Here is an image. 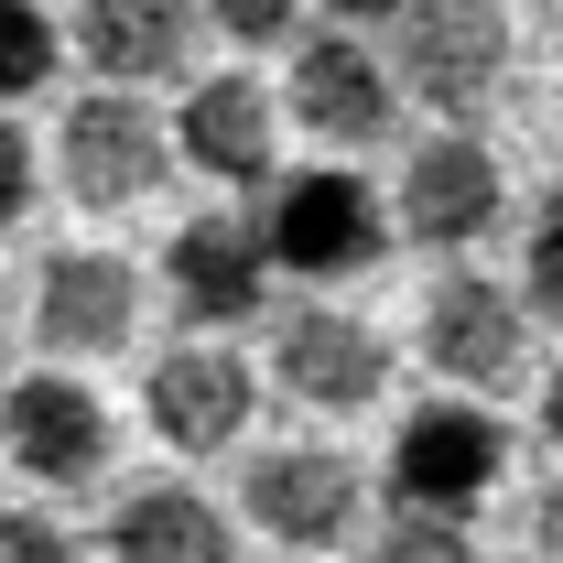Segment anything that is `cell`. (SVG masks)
<instances>
[{"label":"cell","mask_w":563,"mask_h":563,"mask_svg":"<svg viewBox=\"0 0 563 563\" xmlns=\"http://www.w3.org/2000/svg\"><path fill=\"white\" fill-rule=\"evenodd\" d=\"M0 336H11V282H0Z\"/></svg>","instance_id":"484cf974"},{"label":"cell","mask_w":563,"mask_h":563,"mask_svg":"<svg viewBox=\"0 0 563 563\" xmlns=\"http://www.w3.org/2000/svg\"><path fill=\"white\" fill-rule=\"evenodd\" d=\"M520 292H531V314H553V325H563V185L542 196V217H531V261H520Z\"/></svg>","instance_id":"d6986e66"},{"label":"cell","mask_w":563,"mask_h":563,"mask_svg":"<svg viewBox=\"0 0 563 563\" xmlns=\"http://www.w3.org/2000/svg\"><path fill=\"white\" fill-rule=\"evenodd\" d=\"M0 563H76V531L55 509H0Z\"/></svg>","instance_id":"ffe728a7"},{"label":"cell","mask_w":563,"mask_h":563,"mask_svg":"<svg viewBox=\"0 0 563 563\" xmlns=\"http://www.w3.org/2000/svg\"><path fill=\"white\" fill-rule=\"evenodd\" d=\"M66 55V33L44 22V0H0V98H33Z\"/></svg>","instance_id":"ac0fdd59"},{"label":"cell","mask_w":563,"mask_h":563,"mask_svg":"<svg viewBox=\"0 0 563 563\" xmlns=\"http://www.w3.org/2000/svg\"><path fill=\"white\" fill-rule=\"evenodd\" d=\"M141 401H152V433L174 455H228L250 433V412H261V379H250L239 347H174V357H152Z\"/></svg>","instance_id":"7c38bea8"},{"label":"cell","mask_w":563,"mask_h":563,"mask_svg":"<svg viewBox=\"0 0 563 563\" xmlns=\"http://www.w3.org/2000/svg\"><path fill=\"white\" fill-rule=\"evenodd\" d=\"M272 272H282L272 239L239 228V217H196V228H174V250H163V292L185 303V325H239V314H261Z\"/></svg>","instance_id":"5bb4252c"},{"label":"cell","mask_w":563,"mask_h":563,"mask_svg":"<svg viewBox=\"0 0 563 563\" xmlns=\"http://www.w3.org/2000/svg\"><path fill=\"white\" fill-rule=\"evenodd\" d=\"M109 563H228L239 553V531H228V509L196 488H131L109 509Z\"/></svg>","instance_id":"2e32d148"},{"label":"cell","mask_w":563,"mask_h":563,"mask_svg":"<svg viewBox=\"0 0 563 563\" xmlns=\"http://www.w3.org/2000/svg\"><path fill=\"white\" fill-rule=\"evenodd\" d=\"M520 347H531V292H509L488 272H444L422 292V357H433V379L498 390V379H520Z\"/></svg>","instance_id":"52a82bcc"},{"label":"cell","mask_w":563,"mask_h":563,"mask_svg":"<svg viewBox=\"0 0 563 563\" xmlns=\"http://www.w3.org/2000/svg\"><path fill=\"white\" fill-rule=\"evenodd\" d=\"M498 466H509V433H498L477 401H422V412L390 433V498H401V509H455V520H477V498L498 488Z\"/></svg>","instance_id":"5b68a950"},{"label":"cell","mask_w":563,"mask_h":563,"mask_svg":"<svg viewBox=\"0 0 563 563\" xmlns=\"http://www.w3.org/2000/svg\"><path fill=\"white\" fill-rule=\"evenodd\" d=\"M0 444H11L22 477H44V488H87V477L109 466V401L55 357V368H33V379L0 390Z\"/></svg>","instance_id":"8992f818"},{"label":"cell","mask_w":563,"mask_h":563,"mask_svg":"<svg viewBox=\"0 0 563 563\" xmlns=\"http://www.w3.org/2000/svg\"><path fill=\"white\" fill-rule=\"evenodd\" d=\"M55 163H66V196H76V207H141V196L174 174V131L152 120V98L98 87V98H76V109H66Z\"/></svg>","instance_id":"277c9868"},{"label":"cell","mask_w":563,"mask_h":563,"mask_svg":"<svg viewBox=\"0 0 563 563\" xmlns=\"http://www.w3.org/2000/svg\"><path fill=\"white\" fill-rule=\"evenodd\" d=\"M542 433H553V444H563V368H553V379H542Z\"/></svg>","instance_id":"d4e9b609"},{"label":"cell","mask_w":563,"mask_h":563,"mask_svg":"<svg viewBox=\"0 0 563 563\" xmlns=\"http://www.w3.org/2000/svg\"><path fill=\"white\" fill-rule=\"evenodd\" d=\"M239 509H250V531L282 542V553H336L357 531V509H368V477H357L336 444H272V455H250Z\"/></svg>","instance_id":"3957f363"},{"label":"cell","mask_w":563,"mask_h":563,"mask_svg":"<svg viewBox=\"0 0 563 563\" xmlns=\"http://www.w3.org/2000/svg\"><path fill=\"white\" fill-rule=\"evenodd\" d=\"M131 314H141V272L120 250H55L33 272V336H44V357H66V368L131 347Z\"/></svg>","instance_id":"8fae6325"},{"label":"cell","mask_w":563,"mask_h":563,"mask_svg":"<svg viewBox=\"0 0 563 563\" xmlns=\"http://www.w3.org/2000/svg\"><path fill=\"white\" fill-rule=\"evenodd\" d=\"M261 239H272V261L292 282H357V272H379V250L401 239V217L368 196V174L314 163V174H282V185H272Z\"/></svg>","instance_id":"6da1fadb"},{"label":"cell","mask_w":563,"mask_h":563,"mask_svg":"<svg viewBox=\"0 0 563 563\" xmlns=\"http://www.w3.org/2000/svg\"><path fill=\"white\" fill-rule=\"evenodd\" d=\"M531 553L563 563V477H542V488H531Z\"/></svg>","instance_id":"603a6c76"},{"label":"cell","mask_w":563,"mask_h":563,"mask_svg":"<svg viewBox=\"0 0 563 563\" xmlns=\"http://www.w3.org/2000/svg\"><path fill=\"white\" fill-rule=\"evenodd\" d=\"M207 22L228 44H282V33L303 22V0H207Z\"/></svg>","instance_id":"44dd1931"},{"label":"cell","mask_w":563,"mask_h":563,"mask_svg":"<svg viewBox=\"0 0 563 563\" xmlns=\"http://www.w3.org/2000/svg\"><path fill=\"white\" fill-rule=\"evenodd\" d=\"M325 11H336V22H390L401 0H325Z\"/></svg>","instance_id":"cb8c5ba5"},{"label":"cell","mask_w":563,"mask_h":563,"mask_svg":"<svg viewBox=\"0 0 563 563\" xmlns=\"http://www.w3.org/2000/svg\"><path fill=\"white\" fill-rule=\"evenodd\" d=\"M33 185H44L33 131H11V120H0V228H11V217H33Z\"/></svg>","instance_id":"7402d4cb"},{"label":"cell","mask_w":563,"mask_h":563,"mask_svg":"<svg viewBox=\"0 0 563 563\" xmlns=\"http://www.w3.org/2000/svg\"><path fill=\"white\" fill-rule=\"evenodd\" d=\"M368 563H477V531L455 509H390L379 542H368Z\"/></svg>","instance_id":"e0dca14e"},{"label":"cell","mask_w":563,"mask_h":563,"mask_svg":"<svg viewBox=\"0 0 563 563\" xmlns=\"http://www.w3.org/2000/svg\"><path fill=\"white\" fill-rule=\"evenodd\" d=\"M174 141H185V163L217 174V185H272V163H282V98L261 87V76H196L185 109H174Z\"/></svg>","instance_id":"4fadbf2b"},{"label":"cell","mask_w":563,"mask_h":563,"mask_svg":"<svg viewBox=\"0 0 563 563\" xmlns=\"http://www.w3.org/2000/svg\"><path fill=\"white\" fill-rule=\"evenodd\" d=\"M282 109H292L314 141L357 152V141H390V120H401V76H390V55H368L357 33H314V44L292 55Z\"/></svg>","instance_id":"30bf717a"},{"label":"cell","mask_w":563,"mask_h":563,"mask_svg":"<svg viewBox=\"0 0 563 563\" xmlns=\"http://www.w3.org/2000/svg\"><path fill=\"white\" fill-rule=\"evenodd\" d=\"M272 379H282V401L347 422V412H368L390 390V347H379V325L303 303V314H282V336H272Z\"/></svg>","instance_id":"ba28073f"},{"label":"cell","mask_w":563,"mask_h":563,"mask_svg":"<svg viewBox=\"0 0 563 563\" xmlns=\"http://www.w3.org/2000/svg\"><path fill=\"white\" fill-rule=\"evenodd\" d=\"M390 76L433 120H477L509 76V11L498 0H401L390 11Z\"/></svg>","instance_id":"7a4b0ae2"},{"label":"cell","mask_w":563,"mask_h":563,"mask_svg":"<svg viewBox=\"0 0 563 563\" xmlns=\"http://www.w3.org/2000/svg\"><path fill=\"white\" fill-rule=\"evenodd\" d=\"M498 207H509L498 152H488V141H466V120H455L444 141H422L412 163H401V196H390L401 239H422V250H477V239L498 228Z\"/></svg>","instance_id":"9c48e42d"},{"label":"cell","mask_w":563,"mask_h":563,"mask_svg":"<svg viewBox=\"0 0 563 563\" xmlns=\"http://www.w3.org/2000/svg\"><path fill=\"white\" fill-rule=\"evenodd\" d=\"M196 33H207V0H87L76 11V55L109 76V87L185 76L196 66Z\"/></svg>","instance_id":"9a60e30c"}]
</instances>
